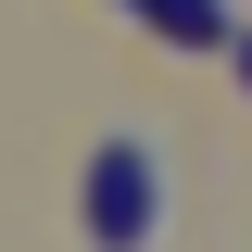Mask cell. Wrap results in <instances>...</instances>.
Instances as JSON below:
<instances>
[{
	"label": "cell",
	"mask_w": 252,
	"mask_h": 252,
	"mask_svg": "<svg viewBox=\"0 0 252 252\" xmlns=\"http://www.w3.org/2000/svg\"><path fill=\"white\" fill-rule=\"evenodd\" d=\"M89 215H101V252H152V215H164V164L139 139H114L89 177Z\"/></svg>",
	"instance_id": "6da1fadb"
},
{
	"label": "cell",
	"mask_w": 252,
	"mask_h": 252,
	"mask_svg": "<svg viewBox=\"0 0 252 252\" xmlns=\"http://www.w3.org/2000/svg\"><path fill=\"white\" fill-rule=\"evenodd\" d=\"M240 76H252V51H240Z\"/></svg>",
	"instance_id": "7a4b0ae2"
}]
</instances>
